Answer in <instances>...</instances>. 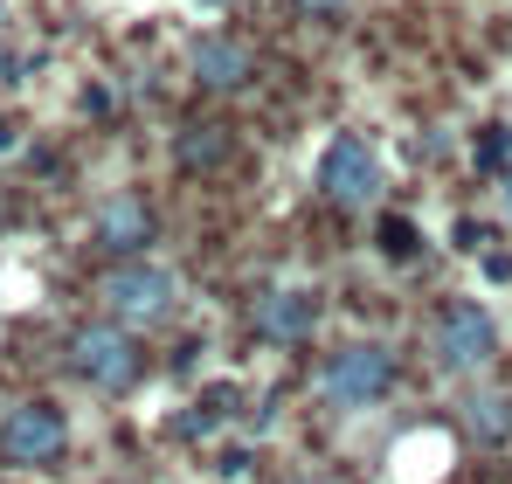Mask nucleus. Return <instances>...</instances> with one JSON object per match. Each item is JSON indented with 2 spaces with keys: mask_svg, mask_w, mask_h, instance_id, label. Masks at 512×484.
I'll list each match as a JSON object with an SVG mask.
<instances>
[{
  "mask_svg": "<svg viewBox=\"0 0 512 484\" xmlns=\"http://www.w3.org/2000/svg\"><path fill=\"white\" fill-rule=\"evenodd\" d=\"M429 360L443 367V374H485L492 360H499V319L485 312V305H450L443 319L429 325Z\"/></svg>",
  "mask_w": 512,
  "mask_h": 484,
  "instance_id": "1",
  "label": "nucleus"
},
{
  "mask_svg": "<svg viewBox=\"0 0 512 484\" xmlns=\"http://www.w3.org/2000/svg\"><path fill=\"white\" fill-rule=\"evenodd\" d=\"M388 388H395V360H388L381 346H367V339L340 346V353L319 367V395H326V408H340V415L374 408Z\"/></svg>",
  "mask_w": 512,
  "mask_h": 484,
  "instance_id": "2",
  "label": "nucleus"
},
{
  "mask_svg": "<svg viewBox=\"0 0 512 484\" xmlns=\"http://www.w3.org/2000/svg\"><path fill=\"white\" fill-rule=\"evenodd\" d=\"M104 305H111V319H125V325H160L180 305V277L167 263H118L104 277Z\"/></svg>",
  "mask_w": 512,
  "mask_h": 484,
  "instance_id": "3",
  "label": "nucleus"
},
{
  "mask_svg": "<svg viewBox=\"0 0 512 484\" xmlns=\"http://www.w3.org/2000/svg\"><path fill=\"white\" fill-rule=\"evenodd\" d=\"M63 450H70V415H63L56 402L7 408V422H0V457H7V464L35 471V464H56Z\"/></svg>",
  "mask_w": 512,
  "mask_h": 484,
  "instance_id": "4",
  "label": "nucleus"
},
{
  "mask_svg": "<svg viewBox=\"0 0 512 484\" xmlns=\"http://www.w3.org/2000/svg\"><path fill=\"white\" fill-rule=\"evenodd\" d=\"M70 367L84 374L90 388L118 395V388H132V381H139V346H132V332H125V325H84V332L70 339Z\"/></svg>",
  "mask_w": 512,
  "mask_h": 484,
  "instance_id": "5",
  "label": "nucleus"
},
{
  "mask_svg": "<svg viewBox=\"0 0 512 484\" xmlns=\"http://www.w3.org/2000/svg\"><path fill=\"white\" fill-rule=\"evenodd\" d=\"M319 187H326V201H340V208H367V201L381 194V153H374L367 139L340 132V139L319 153Z\"/></svg>",
  "mask_w": 512,
  "mask_h": 484,
  "instance_id": "6",
  "label": "nucleus"
},
{
  "mask_svg": "<svg viewBox=\"0 0 512 484\" xmlns=\"http://www.w3.org/2000/svg\"><path fill=\"white\" fill-rule=\"evenodd\" d=\"M312 325H319V298L312 291H270L263 305H256V332L270 339V346H298V339H312Z\"/></svg>",
  "mask_w": 512,
  "mask_h": 484,
  "instance_id": "7",
  "label": "nucleus"
},
{
  "mask_svg": "<svg viewBox=\"0 0 512 484\" xmlns=\"http://www.w3.org/2000/svg\"><path fill=\"white\" fill-rule=\"evenodd\" d=\"M194 77L208 83V90H236V83L250 77V49H243V42L208 35V42H194Z\"/></svg>",
  "mask_w": 512,
  "mask_h": 484,
  "instance_id": "8",
  "label": "nucleus"
},
{
  "mask_svg": "<svg viewBox=\"0 0 512 484\" xmlns=\"http://www.w3.org/2000/svg\"><path fill=\"white\" fill-rule=\"evenodd\" d=\"M97 236L111 242V249H139V242L153 236V222H146V208H139V201H104Z\"/></svg>",
  "mask_w": 512,
  "mask_h": 484,
  "instance_id": "9",
  "label": "nucleus"
},
{
  "mask_svg": "<svg viewBox=\"0 0 512 484\" xmlns=\"http://www.w3.org/2000/svg\"><path fill=\"white\" fill-rule=\"evenodd\" d=\"M471 429H478L485 443H499V436H512V402H499V395L471 402Z\"/></svg>",
  "mask_w": 512,
  "mask_h": 484,
  "instance_id": "10",
  "label": "nucleus"
},
{
  "mask_svg": "<svg viewBox=\"0 0 512 484\" xmlns=\"http://www.w3.org/2000/svg\"><path fill=\"white\" fill-rule=\"evenodd\" d=\"M423 249V236H416V222H388L381 229V256H395V263H409Z\"/></svg>",
  "mask_w": 512,
  "mask_h": 484,
  "instance_id": "11",
  "label": "nucleus"
},
{
  "mask_svg": "<svg viewBox=\"0 0 512 484\" xmlns=\"http://www.w3.org/2000/svg\"><path fill=\"white\" fill-rule=\"evenodd\" d=\"M215 471H222V478H243V471H250V450H222V464H215Z\"/></svg>",
  "mask_w": 512,
  "mask_h": 484,
  "instance_id": "12",
  "label": "nucleus"
},
{
  "mask_svg": "<svg viewBox=\"0 0 512 484\" xmlns=\"http://www.w3.org/2000/svg\"><path fill=\"white\" fill-rule=\"evenodd\" d=\"M485 277H492V284H506V277H512V256H485Z\"/></svg>",
  "mask_w": 512,
  "mask_h": 484,
  "instance_id": "13",
  "label": "nucleus"
},
{
  "mask_svg": "<svg viewBox=\"0 0 512 484\" xmlns=\"http://www.w3.org/2000/svg\"><path fill=\"white\" fill-rule=\"evenodd\" d=\"M305 7H319V14H326V7H340V0H305Z\"/></svg>",
  "mask_w": 512,
  "mask_h": 484,
  "instance_id": "14",
  "label": "nucleus"
},
{
  "mask_svg": "<svg viewBox=\"0 0 512 484\" xmlns=\"http://www.w3.org/2000/svg\"><path fill=\"white\" fill-rule=\"evenodd\" d=\"M506 215H512V173H506Z\"/></svg>",
  "mask_w": 512,
  "mask_h": 484,
  "instance_id": "15",
  "label": "nucleus"
},
{
  "mask_svg": "<svg viewBox=\"0 0 512 484\" xmlns=\"http://www.w3.org/2000/svg\"><path fill=\"white\" fill-rule=\"evenodd\" d=\"M201 7H229V0H201Z\"/></svg>",
  "mask_w": 512,
  "mask_h": 484,
  "instance_id": "16",
  "label": "nucleus"
},
{
  "mask_svg": "<svg viewBox=\"0 0 512 484\" xmlns=\"http://www.w3.org/2000/svg\"><path fill=\"white\" fill-rule=\"evenodd\" d=\"M0 70H7V56H0Z\"/></svg>",
  "mask_w": 512,
  "mask_h": 484,
  "instance_id": "17",
  "label": "nucleus"
},
{
  "mask_svg": "<svg viewBox=\"0 0 512 484\" xmlns=\"http://www.w3.org/2000/svg\"><path fill=\"white\" fill-rule=\"evenodd\" d=\"M305 484H319V478H305Z\"/></svg>",
  "mask_w": 512,
  "mask_h": 484,
  "instance_id": "18",
  "label": "nucleus"
}]
</instances>
